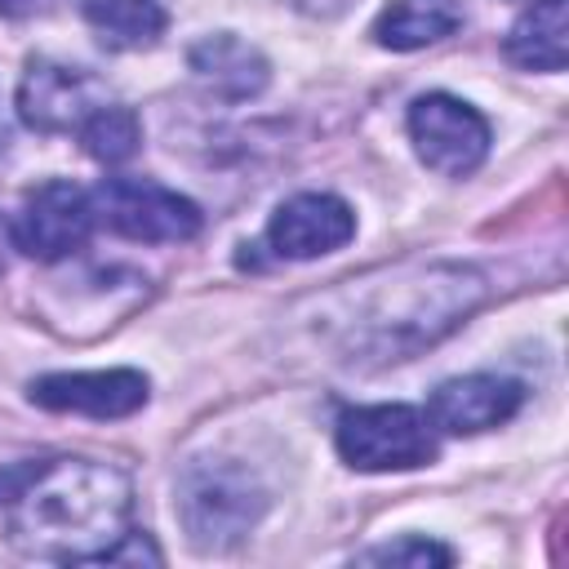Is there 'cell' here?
<instances>
[{"label": "cell", "instance_id": "6da1fadb", "mask_svg": "<svg viewBox=\"0 0 569 569\" xmlns=\"http://www.w3.org/2000/svg\"><path fill=\"white\" fill-rule=\"evenodd\" d=\"M133 485L98 458H44L4 507L9 542L31 560L98 565L124 533Z\"/></svg>", "mask_w": 569, "mask_h": 569}, {"label": "cell", "instance_id": "7a4b0ae2", "mask_svg": "<svg viewBox=\"0 0 569 569\" xmlns=\"http://www.w3.org/2000/svg\"><path fill=\"white\" fill-rule=\"evenodd\" d=\"M485 276L462 262H431L391 276L342 316V360H405L458 329L485 302Z\"/></svg>", "mask_w": 569, "mask_h": 569}, {"label": "cell", "instance_id": "3957f363", "mask_svg": "<svg viewBox=\"0 0 569 569\" xmlns=\"http://www.w3.org/2000/svg\"><path fill=\"white\" fill-rule=\"evenodd\" d=\"M173 511L196 551H231L267 511L258 476L231 458H196L178 476Z\"/></svg>", "mask_w": 569, "mask_h": 569}, {"label": "cell", "instance_id": "277c9868", "mask_svg": "<svg viewBox=\"0 0 569 569\" xmlns=\"http://www.w3.org/2000/svg\"><path fill=\"white\" fill-rule=\"evenodd\" d=\"M333 445L356 471H413L436 458V427L413 405H360L338 418Z\"/></svg>", "mask_w": 569, "mask_h": 569}, {"label": "cell", "instance_id": "5b68a950", "mask_svg": "<svg viewBox=\"0 0 569 569\" xmlns=\"http://www.w3.org/2000/svg\"><path fill=\"white\" fill-rule=\"evenodd\" d=\"M89 204L98 227L138 244H178L200 231L196 200L147 178H102L89 191Z\"/></svg>", "mask_w": 569, "mask_h": 569}, {"label": "cell", "instance_id": "8992f818", "mask_svg": "<svg viewBox=\"0 0 569 569\" xmlns=\"http://www.w3.org/2000/svg\"><path fill=\"white\" fill-rule=\"evenodd\" d=\"M409 142L427 169L445 178H467L485 164L493 133L471 102L453 93H422L409 107Z\"/></svg>", "mask_w": 569, "mask_h": 569}, {"label": "cell", "instance_id": "52a82bcc", "mask_svg": "<svg viewBox=\"0 0 569 569\" xmlns=\"http://www.w3.org/2000/svg\"><path fill=\"white\" fill-rule=\"evenodd\" d=\"M93 227L98 222H93L89 191L76 187V182H67V178H53V182L36 187L22 200L9 236H13V249H22L27 258L58 262V258H71L89 240Z\"/></svg>", "mask_w": 569, "mask_h": 569}, {"label": "cell", "instance_id": "ba28073f", "mask_svg": "<svg viewBox=\"0 0 569 569\" xmlns=\"http://www.w3.org/2000/svg\"><path fill=\"white\" fill-rule=\"evenodd\" d=\"M31 405L49 413H84V418H129L147 405L151 382L138 369H76L44 373L27 387Z\"/></svg>", "mask_w": 569, "mask_h": 569}, {"label": "cell", "instance_id": "9c48e42d", "mask_svg": "<svg viewBox=\"0 0 569 569\" xmlns=\"http://www.w3.org/2000/svg\"><path fill=\"white\" fill-rule=\"evenodd\" d=\"M356 236V213L347 200L329 196V191H302L289 196L271 222H267V244L276 258L289 262H307V258H325L333 249H342Z\"/></svg>", "mask_w": 569, "mask_h": 569}, {"label": "cell", "instance_id": "30bf717a", "mask_svg": "<svg viewBox=\"0 0 569 569\" xmlns=\"http://www.w3.org/2000/svg\"><path fill=\"white\" fill-rule=\"evenodd\" d=\"M525 400V387L502 373H462L431 391L427 422L445 436H476L489 427H502Z\"/></svg>", "mask_w": 569, "mask_h": 569}, {"label": "cell", "instance_id": "8fae6325", "mask_svg": "<svg viewBox=\"0 0 569 569\" xmlns=\"http://www.w3.org/2000/svg\"><path fill=\"white\" fill-rule=\"evenodd\" d=\"M102 107L98 102V84L67 62H49V58H31L27 76L18 84V111L31 129L40 133H71L84 124V116Z\"/></svg>", "mask_w": 569, "mask_h": 569}, {"label": "cell", "instance_id": "7c38bea8", "mask_svg": "<svg viewBox=\"0 0 569 569\" xmlns=\"http://www.w3.org/2000/svg\"><path fill=\"white\" fill-rule=\"evenodd\" d=\"M187 62H191V71H196V80L204 89H213L218 98H231V102L262 93V84L271 76L267 58L249 40H240L231 31H218V36L196 40L191 53H187Z\"/></svg>", "mask_w": 569, "mask_h": 569}, {"label": "cell", "instance_id": "4fadbf2b", "mask_svg": "<svg viewBox=\"0 0 569 569\" xmlns=\"http://www.w3.org/2000/svg\"><path fill=\"white\" fill-rule=\"evenodd\" d=\"M502 53L525 71H565L569 58V4L533 0L507 31Z\"/></svg>", "mask_w": 569, "mask_h": 569}, {"label": "cell", "instance_id": "5bb4252c", "mask_svg": "<svg viewBox=\"0 0 569 569\" xmlns=\"http://www.w3.org/2000/svg\"><path fill=\"white\" fill-rule=\"evenodd\" d=\"M458 27H462V4L458 0H391L373 18V40L382 49L409 53V49L445 40Z\"/></svg>", "mask_w": 569, "mask_h": 569}, {"label": "cell", "instance_id": "9a60e30c", "mask_svg": "<svg viewBox=\"0 0 569 569\" xmlns=\"http://www.w3.org/2000/svg\"><path fill=\"white\" fill-rule=\"evenodd\" d=\"M80 13L107 49H147L169 27L164 0H80Z\"/></svg>", "mask_w": 569, "mask_h": 569}, {"label": "cell", "instance_id": "2e32d148", "mask_svg": "<svg viewBox=\"0 0 569 569\" xmlns=\"http://www.w3.org/2000/svg\"><path fill=\"white\" fill-rule=\"evenodd\" d=\"M76 138H80V147H84L98 164H124V160H133L138 147H142L138 116H133L129 107H107V102L84 116V124L76 129Z\"/></svg>", "mask_w": 569, "mask_h": 569}, {"label": "cell", "instance_id": "e0dca14e", "mask_svg": "<svg viewBox=\"0 0 569 569\" xmlns=\"http://www.w3.org/2000/svg\"><path fill=\"white\" fill-rule=\"evenodd\" d=\"M360 565H409V569H431V565H449L453 551L431 542V538H400V542H382L356 556Z\"/></svg>", "mask_w": 569, "mask_h": 569}, {"label": "cell", "instance_id": "ac0fdd59", "mask_svg": "<svg viewBox=\"0 0 569 569\" xmlns=\"http://www.w3.org/2000/svg\"><path fill=\"white\" fill-rule=\"evenodd\" d=\"M31 471H36V462H9V467H0V507H9L18 498V489L31 480Z\"/></svg>", "mask_w": 569, "mask_h": 569}, {"label": "cell", "instance_id": "d6986e66", "mask_svg": "<svg viewBox=\"0 0 569 569\" xmlns=\"http://www.w3.org/2000/svg\"><path fill=\"white\" fill-rule=\"evenodd\" d=\"M49 9V0H0V18H31Z\"/></svg>", "mask_w": 569, "mask_h": 569}, {"label": "cell", "instance_id": "ffe728a7", "mask_svg": "<svg viewBox=\"0 0 569 569\" xmlns=\"http://www.w3.org/2000/svg\"><path fill=\"white\" fill-rule=\"evenodd\" d=\"M307 13H320V18H333V13H342L351 0H298Z\"/></svg>", "mask_w": 569, "mask_h": 569}, {"label": "cell", "instance_id": "44dd1931", "mask_svg": "<svg viewBox=\"0 0 569 569\" xmlns=\"http://www.w3.org/2000/svg\"><path fill=\"white\" fill-rule=\"evenodd\" d=\"M9 249H13V236H9V227L0 222V276H4V262H9Z\"/></svg>", "mask_w": 569, "mask_h": 569}]
</instances>
